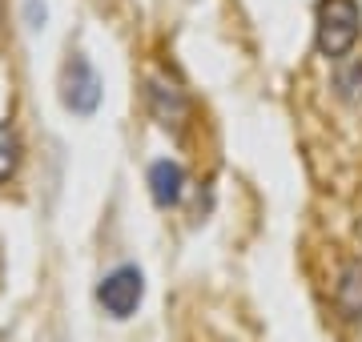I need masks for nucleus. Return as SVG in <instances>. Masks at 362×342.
I'll return each instance as SVG.
<instances>
[{
	"label": "nucleus",
	"mask_w": 362,
	"mask_h": 342,
	"mask_svg": "<svg viewBox=\"0 0 362 342\" xmlns=\"http://www.w3.org/2000/svg\"><path fill=\"white\" fill-rule=\"evenodd\" d=\"M145 97H149V109H153V117H157V125H161V129L177 133L181 125H185V117H189V101H185V93H181L173 81L149 77Z\"/></svg>",
	"instance_id": "4"
},
{
	"label": "nucleus",
	"mask_w": 362,
	"mask_h": 342,
	"mask_svg": "<svg viewBox=\"0 0 362 342\" xmlns=\"http://www.w3.org/2000/svg\"><path fill=\"white\" fill-rule=\"evenodd\" d=\"M61 101L77 117H93L97 105H101V77L81 53L69 57L65 69H61Z\"/></svg>",
	"instance_id": "2"
},
{
	"label": "nucleus",
	"mask_w": 362,
	"mask_h": 342,
	"mask_svg": "<svg viewBox=\"0 0 362 342\" xmlns=\"http://www.w3.org/2000/svg\"><path fill=\"white\" fill-rule=\"evenodd\" d=\"M145 298V278L137 266H117L113 274L101 278V286H97V302L109 318H129Z\"/></svg>",
	"instance_id": "3"
},
{
	"label": "nucleus",
	"mask_w": 362,
	"mask_h": 342,
	"mask_svg": "<svg viewBox=\"0 0 362 342\" xmlns=\"http://www.w3.org/2000/svg\"><path fill=\"white\" fill-rule=\"evenodd\" d=\"M16 161H21V137L8 121H0V182L4 177H13Z\"/></svg>",
	"instance_id": "7"
},
{
	"label": "nucleus",
	"mask_w": 362,
	"mask_h": 342,
	"mask_svg": "<svg viewBox=\"0 0 362 342\" xmlns=\"http://www.w3.org/2000/svg\"><path fill=\"white\" fill-rule=\"evenodd\" d=\"M338 306L346 318L362 314V262H350L342 270V282H338Z\"/></svg>",
	"instance_id": "6"
},
{
	"label": "nucleus",
	"mask_w": 362,
	"mask_h": 342,
	"mask_svg": "<svg viewBox=\"0 0 362 342\" xmlns=\"http://www.w3.org/2000/svg\"><path fill=\"white\" fill-rule=\"evenodd\" d=\"M181 189H185V170H181L177 161L161 158V161H153V165H149V194H153V201L161 206V210L177 206Z\"/></svg>",
	"instance_id": "5"
},
{
	"label": "nucleus",
	"mask_w": 362,
	"mask_h": 342,
	"mask_svg": "<svg viewBox=\"0 0 362 342\" xmlns=\"http://www.w3.org/2000/svg\"><path fill=\"white\" fill-rule=\"evenodd\" d=\"M334 85H338V93H342L346 101H362V61H350V65L338 69Z\"/></svg>",
	"instance_id": "8"
},
{
	"label": "nucleus",
	"mask_w": 362,
	"mask_h": 342,
	"mask_svg": "<svg viewBox=\"0 0 362 342\" xmlns=\"http://www.w3.org/2000/svg\"><path fill=\"white\" fill-rule=\"evenodd\" d=\"M362 37V13L354 0H322L318 4V25H314V40H318V53L330 61L342 57L358 45Z\"/></svg>",
	"instance_id": "1"
}]
</instances>
